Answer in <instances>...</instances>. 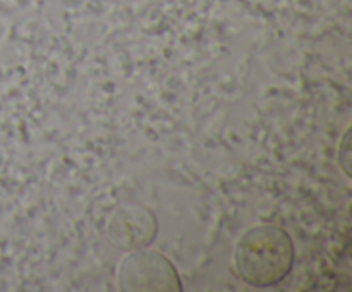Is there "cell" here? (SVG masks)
I'll return each mask as SVG.
<instances>
[{"instance_id": "6da1fadb", "label": "cell", "mask_w": 352, "mask_h": 292, "mask_svg": "<svg viewBox=\"0 0 352 292\" xmlns=\"http://www.w3.org/2000/svg\"><path fill=\"white\" fill-rule=\"evenodd\" d=\"M292 261V240L278 227H254L244 234L236 247L237 271L244 282L254 287H268L284 280Z\"/></svg>"}, {"instance_id": "7a4b0ae2", "label": "cell", "mask_w": 352, "mask_h": 292, "mask_svg": "<svg viewBox=\"0 0 352 292\" xmlns=\"http://www.w3.org/2000/svg\"><path fill=\"white\" fill-rule=\"evenodd\" d=\"M119 287L122 291H181L175 267L153 249H133L119 267Z\"/></svg>"}, {"instance_id": "3957f363", "label": "cell", "mask_w": 352, "mask_h": 292, "mask_svg": "<svg viewBox=\"0 0 352 292\" xmlns=\"http://www.w3.org/2000/svg\"><path fill=\"white\" fill-rule=\"evenodd\" d=\"M157 236L153 213L140 205H127L117 210L109 223V237L120 249H140Z\"/></svg>"}]
</instances>
